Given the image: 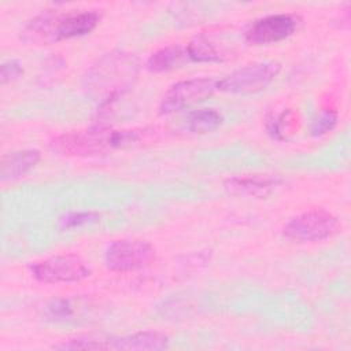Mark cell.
I'll use <instances>...</instances> for the list:
<instances>
[{"label":"cell","mask_w":351,"mask_h":351,"mask_svg":"<svg viewBox=\"0 0 351 351\" xmlns=\"http://www.w3.org/2000/svg\"><path fill=\"white\" fill-rule=\"evenodd\" d=\"M22 73H23L22 64L18 60H15V59H8V60L1 63V67H0V82L4 85L7 82H10V81H14L18 77H21Z\"/></svg>","instance_id":"cell-21"},{"label":"cell","mask_w":351,"mask_h":351,"mask_svg":"<svg viewBox=\"0 0 351 351\" xmlns=\"http://www.w3.org/2000/svg\"><path fill=\"white\" fill-rule=\"evenodd\" d=\"M222 123V115L214 108H197L185 118V126L192 133L204 134L215 130Z\"/></svg>","instance_id":"cell-15"},{"label":"cell","mask_w":351,"mask_h":351,"mask_svg":"<svg viewBox=\"0 0 351 351\" xmlns=\"http://www.w3.org/2000/svg\"><path fill=\"white\" fill-rule=\"evenodd\" d=\"M217 89V81L208 77L189 78L173 84L162 96L159 103V112L167 115L193 104H197L210 96Z\"/></svg>","instance_id":"cell-8"},{"label":"cell","mask_w":351,"mask_h":351,"mask_svg":"<svg viewBox=\"0 0 351 351\" xmlns=\"http://www.w3.org/2000/svg\"><path fill=\"white\" fill-rule=\"evenodd\" d=\"M169 337L159 332H137L112 340L114 350H163Z\"/></svg>","instance_id":"cell-13"},{"label":"cell","mask_w":351,"mask_h":351,"mask_svg":"<svg viewBox=\"0 0 351 351\" xmlns=\"http://www.w3.org/2000/svg\"><path fill=\"white\" fill-rule=\"evenodd\" d=\"M281 182L282 180L276 174H244L226 180L225 188L236 196L266 197Z\"/></svg>","instance_id":"cell-10"},{"label":"cell","mask_w":351,"mask_h":351,"mask_svg":"<svg viewBox=\"0 0 351 351\" xmlns=\"http://www.w3.org/2000/svg\"><path fill=\"white\" fill-rule=\"evenodd\" d=\"M155 248L151 243L140 239H119L108 244L104 262L108 270L126 273L143 269L155 259Z\"/></svg>","instance_id":"cell-7"},{"label":"cell","mask_w":351,"mask_h":351,"mask_svg":"<svg viewBox=\"0 0 351 351\" xmlns=\"http://www.w3.org/2000/svg\"><path fill=\"white\" fill-rule=\"evenodd\" d=\"M145 130H112L104 126H92L53 137L52 151L66 156H97L117 148L130 147L143 140Z\"/></svg>","instance_id":"cell-2"},{"label":"cell","mask_w":351,"mask_h":351,"mask_svg":"<svg viewBox=\"0 0 351 351\" xmlns=\"http://www.w3.org/2000/svg\"><path fill=\"white\" fill-rule=\"evenodd\" d=\"M41 154L37 149H18L5 154L0 163L1 182L15 181L26 176L40 162Z\"/></svg>","instance_id":"cell-11"},{"label":"cell","mask_w":351,"mask_h":351,"mask_svg":"<svg viewBox=\"0 0 351 351\" xmlns=\"http://www.w3.org/2000/svg\"><path fill=\"white\" fill-rule=\"evenodd\" d=\"M188 60L189 59L185 47L173 44L151 53V56L147 60V69L152 73H165L180 67Z\"/></svg>","instance_id":"cell-14"},{"label":"cell","mask_w":351,"mask_h":351,"mask_svg":"<svg viewBox=\"0 0 351 351\" xmlns=\"http://www.w3.org/2000/svg\"><path fill=\"white\" fill-rule=\"evenodd\" d=\"M337 123V112L332 108H322L311 122L310 133L313 136H322L330 132Z\"/></svg>","instance_id":"cell-17"},{"label":"cell","mask_w":351,"mask_h":351,"mask_svg":"<svg viewBox=\"0 0 351 351\" xmlns=\"http://www.w3.org/2000/svg\"><path fill=\"white\" fill-rule=\"evenodd\" d=\"M32 276L45 284L77 282L90 274L86 262L75 254L53 255L30 265Z\"/></svg>","instance_id":"cell-6"},{"label":"cell","mask_w":351,"mask_h":351,"mask_svg":"<svg viewBox=\"0 0 351 351\" xmlns=\"http://www.w3.org/2000/svg\"><path fill=\"white\" fill-rule=\"evenodd\" d=\"M101 10H45L25 23L21 38L27 44L47 45L90 33L101 19Z\"/></svg>","instance_id":"cell-1"},{"label":"cell","mask_w":351,"mask_h":351,"mask_svg":"<svg viewBox=\"0 0 351 351\" xmlns=\"http://www.w3.org/2000/svg\"><path fill=\"white\" fill-rule=\"evenodd\" d=\"M188 59L191 62L208 63V62H223L229 58L223 45H218V43L204 34L196 36L192 38L185 47Z\"/></svg>","instance_id":"cell-12"},{"label":"cell","mask_w":351,"mask_h":351,"mask_svg":"<svg viewBox=\"0 0 351 351\" xmlns=\"http://www.w3.org/2000/svg\"><path fill=\"white\" fill-rule=\"evenodd\" d=\"M59 350H110L112 348V340H103L92 336H78L69 339L67 341L55 346Z\"/></svg>","instance_id":"cell-16"},{"label":"cell","mask_w":351,"mask_h":351,"mask_svg":"<svg viewBox=\"0 0 351 351\" xmlns=\"http://www.w3.org/2000/svg\"><path fill=\"white\" fill-rule=\"evenodd\" d=\"M280 63L273 60L255 62L237 69L217 81V89L226 93L250 95L256 93L270 85L280 73Z\"/></svg>","instance_id":"cell-5"},{"label":"cell","mask_w":351,"mask_h":351,"mask_svg":"<svg viewBox=\"0 0 351 351\" xmlns=\"http://www.w3.org/2000/svg\"><path fill=\"white\" fill-rule=\"evenodd\" d=\"M138 62L133 53L111 51L96 60L85 75V86L95 95H103L106 101L122 95L137 74Z\"/></svg>","instance_id":"cell-3"},{"label":"cell","mask_w":351,"mask_h":351,"mask_svg":"<svg viewBox=\"0 0 351 351\" xmlns=\"http://www.w3.org/2000/svg\"><path fill=\"white\" fill-rule=\"evenodd\" d=\"M74 304L70 299H58L47 306V317L53 321H69L73 319L75 313Z\"/></svg>","instance_id":"cell-19"},{"label":"cell","mask_w":351,"mask_h":351,"mask_svg":"<svg viewBox=\"0 0 351 351\" xmlns=\"http://www.w3.org/2000/svg\"><path fill=\"white\" fill-rule=\"evenodd\" d=\"M340 230L339 218L328 210L314 208L292 217L284 226L287 239L298 243L321 241Z\"/></svg>","instance_id":"cell-4"},{"label":"cell","mask_w":351,"mask_h":351,"mask_svg":"<svg viewBox=\"0 0 351 351\" xmlns=\"http://www.w3.org/2000/svg\"><path fill=\"white\" fill-rule=\"evenodd\" d=\"M300 21L299 15L291 12L266 15L247 25L244 38L251 45L274 44L292 36L298 30Z\"/></svg>","instance_id":"cell-9"},{"label":"cell","mask_w":351,"mask_h":351,"mask_svg":"<svg viewBox=\"0 0 351 351\" xmlns=\"http://www.w3.org/2000/svg\"><path fill=\"white\" fill-rule=\"evenodd\" d=\"M99 218H100V214L95 213V211H74V213H69L64 217H62L59 219V226L62 229L78 228V226L97 222Z\"/></svg>","instance_id":"cell-18"},{"label":"cell","mask_w":351,"mask_h":351,"mask_svg":"<svg viewBox=\"0 0 351 351\" xmlns=\"http://www.w3.org/2000/svg\"><path fill=\"white\" fill-rule=\"evenodd\" d=\"M295 123H296V117L291 111H285L271 121L269 130L277 138H285L288 133H292Z\"/></svg>","instance_id":"cell-20"}]
</instances>
